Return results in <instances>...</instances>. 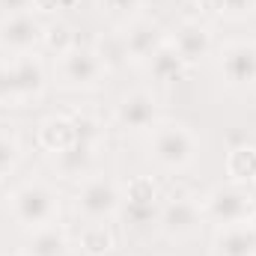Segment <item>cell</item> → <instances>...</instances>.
<instances>
[{
    "instance_id": "10",
    "label": "cell",
    "mask_w": 256,
    "mask_h": 256,
    "mask_svg": "<svg viewBox=\"0 0 256 256\" xmlns=\"http://www.w3.org/2000/svg\"><path fill=\"white\" fill-rule=\"evenodd\" d=\"M116 120L128 131H146L155 126V98L149 92H128L116 104Z\"/></svg>"
},
{
    "instance_id": "22",
    "label": "cell",
    "mask_w": 256,
    "mask_h": 256,
    "mask_svg": "<svg viewBox=\"0 0 256 256\" xmlns=\"http://www.w3.org/2000/svg\"><path fill=\"white\" fill-rule=\"evenodd\" d=\"M126 194H128V202H134V206H155V200H158V188H155V182L149 176H134L128 182Z\"/></svg>"
},
{
    "instance_id": "6",
    "label": "cell",
    "mask_w": 256,
    "mask_h": 256,
    "mask_svg": "<svg viewBox=\"0 0 256 256\" xmlns=\"http://www.w3.org/2000/svg\"><path fill=\"white\" fill-rule=\"evenodd\" d=\"M224 78L232 86H250L256 84V45L254 42H232L220 54Z\"/></svg>"
},
{
    "instance_id": "14",
    "label": "cell",
    "mask_w": 256,
    "mask_h": 256,
    "mask_svg": "<svg viewBox=\"0 0 256 256\" xmlns=\"http://www.w3.org/2000/svg\"><path fill=\"white\" fill-rule=\"evenodd\" d=\"M57 170L63 179H80V176H90L92 164H96V152H92V143H72L68 149L57 152Z\"/></svg>"
},
{
    "instance_id": "26",
    "label": "cell",
    "mask_w": 256,
    "mask_h": 256,
    "mask_svg": "<svg viewBox=\"0 0 256 256\" xmlns=\"http://www.w3.org/2000/svg\"><path fill=\"white\" fill-rule=\"evenodd\" d=\"M126 218L134 224V226H143V224H149V220L155 218V208H152V206H134V202H128Z\"/></svg>"
},
{
    "instance_id": "11",
    "label": "cell",
    "mask_w": 256,
    "mask_h": 256,
    "mask_svg": "<svg viewBox=\"0 0 256 256\" xmlns=\"http://www.w3.org/2000/svg\"><path fill=\"white\" fill-rule=\"evenodd\" d=\"M122 36H126V48L131 60H149L164 45V33L155 21H131Z\"/></svg>"
},
{
    "instance_id": "7",
    "label": "cell",
    "mask_w": 256,
    "mask_h": 256,
    "mask_svg": "<svg viewBox=\"0 0 256 256\" xmlns=\"http://www.w3.org/2000/svg\"><path fill=\"white\" fill-rule=\"evenodd\" d=\"M6 66H9V74H12V86H15L18 104L39 98V92L45 90V68H42V63L36 57H30V54H21V57H15Z\"/></svg>"
},
{
    "instance_id": "29",
    "label": "cell",
    "mask_w": 256,
    "mask_h": 256,
    "mask_svg": "<svg viewBox=\"0 0 256 256\" xmlns=\"http://www.w3.org/2000/svg\"><path fill=\"white\" fill-rule=\"evenodd\" d=\"M30 3H33V0H0V6L9 9V15H12V12H24Z\"/></svg>"
},
{
    "instance_id": "21",
    "label": "cell",
    "mask_w": 256,
    "mask_h": 256,
    "mask_svg": "<svg viewBox=\"0 0 256 256\" xmlns=\"http://www.w3.org/2000/svg\"><path fill=\"white\" fill-rule=\"evenodd\" d=\"M42 39H45L48 51H54L57 57H63V54H68L74 48V33H72V27L66 21H54L51 27H45Z\"/></svg>"
},
{
    "instance_id": "12",
    "label": "cell",
    "mask_w": 256,
    "mask_h": 256,
    "mask_svg": "<svg viewBox=\"0 0 256 256\" xmlns=\"http://www.w3.org/2000/svg\"><path fill=\"white\" fill-rule=\"evenodd\" d=\"M214 256H256V230L250 224L220 226L214 236Z\"/></svg>"
},
{
    "instance_id": "17",
    "label": "cell",
    "mask_w": 256,
    "mask_h": 256,
    "mask_svg": "<svg viewBox=\"0 0 256 256\" xmlns=\"http://www.w3.org/2000/svg\"><path fill=\"white\" fill-rule=\"evenodd\" d=\"M68 248V238L57 224L39 226L33 230L30 242H27V256H63Z\"/></svg>"
},
{
    "instance_id": "13",
    "label": "cell",
    "mask_w": 256,
    "mask_h": 256,
    "mask_svg": "<svg viewBox=\"0 0 256 256\" xmlns=\"http://www.w3.org/2000/svg\"><path fill=\"white\" fill-rule=\"evenodd\" d=\"M170 45L185 57V63L191 66V63H196V60H202V57H208V51H212V36H208V30H206L202 24L185 21V24H179V30H176V36H173Z\"/></svg>"
},
{
    "instance_id": "19",
    "label": "cell",
    "mask_w": 256,
    "mask_h": 256,
    "mask_svg": "<svg viewBox=\"0 0 256 256\" xmlns=\"http://www.w3.org/2000/svg\"><path fill=\"white\" fill-rule=\"evenodd\" d=\"M98 60L104 68H120L126 66L131 57H128V48H126V36L122 33H110V36H102L98 39Z\"/></svg>"
},
{
    "instance_id": "28",
    "label": "cell",
    "mask_w": 256,
    "mask_h": 256,
    "mask_svg": "<svg viewBox=\"0 0 256 256\" xmlns=\"http://www.w3.org/2000/svg\"><path fill=\"white\" fill-rule=\"evenodd\" d=\"M256 9V0H224V12L230 15H250Z\"/></svg>"
},
{
    "instance_id": "5",
    "label": "cell",
    "mask_w": 256,
    "mask_h": 256,
    "mask_svg": "<svg viewBox=\"0 0 256 256\" xmlns=\"http://www.w3.org/2000/svg\"><path fill=\"white\" fill-rule=\"evenodd\" d=\"M120 206V191L110 179L104 176H92L80 185L78 194V208L84 212V218L90 220H104L108 214H114Z\"/></svg>"
},
{
    "instance_id": "16",
    "label": "cell",
    "mask_w": 256,
    "mask_h": 256,
    "mask_svg": "<svg viewBox=\"0 0 256 256\" xmlns=\"http://www.w3.org/2000/svg\"><path fill=\"white\" fill-rule=\"evenodd\" d=\"M39 143L48 149V152H63L72 143H78V134H74V122L68 116H51L45 120L39 128Z\"/></svg>"
},
{
    "instance_id": "9",
    "label": "cell",
    "mask_w": 256,
    "mask_h": 256,
    "mask_svg": "<svg viewBox=\"0 0 256 256\" xmlns=\"http://www.w3.org/2000/svg\"><path fill=\"white\" fill-rule=\"evenodd\" d=\"M202 220V206L194 196H173L161 212V226L167 236H188Z\"/></svg>"
},
{
    "instance_id": "2",
    "label": "cell",
    "mask_w": 256,
    "mask_h": 256,
    "mask_svg": "<svg viewBox=\"0 0 256 256\" xmlns=\"http://www.w3.org/2000/svg\"><path fill=\"white\" fill-rule=\"evenodd\" d=\"M12 214L33 230L57 224V194L42 182H27L12 194Z\"/></svg>"
},
{
    "instance_id": "18",
    "label": "cell",
    "mask_w": 256,
    "mask_h": 256,
    "mask_svg": "<svg viewBox=\"0 0 256 256\" xmlns=\"http://www.w3.org/2000/svg\"><path fill=\"white\" fill-rule=\"evenodd\" d=\"M226 173L232 176V182L244 185L256 179V146H236L226 155Z\"/></svg>"
},
{
    "instance_id": "33",
    "label": "cell",
    "mask_w": 256,
    "mask_h": 256,
    "mask_svg": "<svg viewBox=\"0 0 256 256\" xmlns=\"http://www.w3.org/2000/svg\"><path fill=\"white\" fill-rule=\"evenodd\" d=\"M194 3H196V0H194Z\"/></svg>"
},
{
    "instance_id": "23",
    "label": "cell",
    "mask_w": 256,
    "mask_h": 256,
    "mask_svg": "<svg viewBox=\"0 0 256 256\" xmlns=\"http://www.w3.org/2000/svg\"><path fill=\"white\" fill-rule=\"evenodd\" d=\"M68 120L74 122V134H78V140H80V143H96V140H98L102 126H98V120H96L92 114L78 110V114H72Z\"/></svg>"
},
{
    "instance_id": "30",
    "label": "cell",
    "mask_w": 256,
    "mask_h": 256,
    "mask_svg": "<svg viewBox=\"0 0 256 256\" xmlns=\"http://www.w3.org/2000/svg\"><path fill=\"white\" fill-rule=\"evenodd\" d=\"M208 15H218V12H224V0H196Z\"/></svg>"
},
{
    "instance_id": "27",
    "label": "cell",
    "mask_w": 256,
    "mask_h": 256,
    "mask_svg": "<svg viewBox=\"0 0 256 256\" xmlns=\"http://www.w3.org/2000/svg\"><path fill=\"white\" fill-rule=\"evenodd\" d=\"M143 0H102V9H108L110 15H131Z\"/></svg>"
},
{
    "instance_id": "31",
    "label": "cell",
    "mask_w": 256,
    "mask_h": 256,
    "mask_svg": "<svg viewBox=\"0 0 256 256\" xmlns=\"http://www.w3.org/2000/svg\"><path fill=\"white\" fill-rule=\"evenodd\" d=\"M33 6L39 12H51V9H60V0H33Z\"/></svg>"
},
{
    "instance_id": "4",
    "label": "cell",
    "mask_w": 256,
    "mask_h": 256,
    "mask_svg": "<svg viewBox=\"0 0 256 256\" xmlns=\"http://www.w3.org/2000/svg\"><path fill=\"white\" fill-rule=\"evenodd\" d=\"M42 24L30 12H12L0 21V48L9 54H30L42 39Z\"/></svg>"
},
{
    "instance_id": "20",
    "label": "cell",
    "mask_w": 256,
    "mask_h": 256,
    "mask_svg": "<svg viewBox=\"0 0 256 256\" xmlns=\"http://www.w3.org/2000/svg\"><path fill=\"white\" fill-rule=\"evenodd\" d=\"M80 248H84L86 256H104V254H110V248H114V236H110V230L104 224L92 220L80 232Z\"/></svg>"
},
{
    "instance_id": "1",
    "label": "cell",
    "mask_w": 256,
    "mask_h": 256,
    "mask_svg": "<svg viewBox=\"0 0 256 256\" xmlns=\"http://www.w3.org/2000/svg\"><path fill=\"white\" fill-rule=\"evenodd\" d=\"M202 214L212 218L220 226H232V224H250L256 218V200L250 196V191L238 182L232 185H220L206 196Z\"/></svg>"
},
{
    "instance_id": "24",
    "label": "cell",
    "mask_w": 256,
    "mask_h": 256,
    "mask_svg": "<svg viewBox=\"0 0 256 256\" xmlns=\"http://www.w3.org/2000/svg\"><path fill=\"white\" fill-rule=\"evenodd\" d=\"M18 161V143L6 134H0V176H6Z\"/></svg>"
},
{
    "instance_id": "3",
    "label": "cell",
    "mask_w": 256,
    "mask_h": 256,
    "mask_svg": "<svg viewBox=\"0 0 256 256\" xmlns=\"http://www.w3.org/2000/svg\"><path fill=\"white\" fill-rule=\"evenodd\" d=\"M194 149H196V140L182 122H161L152 134V155L158 158V164L170 170L185 167L194 158Z\"/></svg>"
},
{
    "instance_id": "32",
    "label": "cell",
    "mask_w": 256,
    "mask_h": 256,
    "mask_svg": "<svg viewBox=\"0 0 256 256\" xmlns=\"http://www.w3.org/2000/svg\"><path fill=\"white\" fill-rule=\"evenodd\" d=\"M74 3H78V0H60V9H72Z\"/></svg>"
},
{
    "instance_id": "15",
    "label": "cell",
    "mask_w": 256,
    "mask_h": 256,
    "mask_svg": "<svg viewBox=\"0 0 256 256\" xmlns=\"http://www.w3.org/2000/svg\"><path fill=\"white\" fill-rule=\"evenodd\" d=\"M149 72H152V78L161 80V84H176V80L185 78L188 63H185V57H182L170 42H164V45L149 57Z\"/></svg>"
},
{
    "instance_id": "8",
    "label": "cell",
    "mask_w": 256,
    "mask_h": 256,
    "mask_svg": "<svg viewBox=\"0 0 256 256\" xmlns=\"http://www.w3.org/2000/svg\"><path fill=\"white\" fill-rule=\"evenodd\" d=\"M60 72H63L66 84H72V86H92V84L102 78L104 66H102V60H98L96 51L78 48V45H74L68 54H63Z\"/></svg>"
},
{
    "instance_id": "25",
    "label": "cell",
    "mask_w": 256,
    "mask_h": 256,
    "mask_svg": "<svg viewBox=\"0 0 256 256\" xmlns=\"http://www.w3.org/2000/svg\"><path fill=\"white\" fill-rule=\"evenodd\" d=\"M0 104H18L15 86H12V74H9L6 63H0Z\"/></svg>"
}]
</instances>
